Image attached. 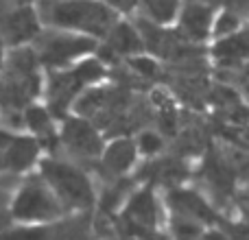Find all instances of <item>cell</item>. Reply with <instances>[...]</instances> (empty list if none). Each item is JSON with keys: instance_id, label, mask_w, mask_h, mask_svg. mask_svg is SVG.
Returning a JSON list of instances; mask_svg holds the SVG:
<instances>
[{"instance_id": "603a6c76", "label": "cell", "mask_w": 249, "mask_h": 240, "mask_svg": "<svg viewBox=\"0 0 249 240\" xmlns=\"http://www.w3.org/2000/svg\"><path fill=\"white\" fill-rule=\"evenodd\" d=\"M11 2H13V0H11Z\"/></svg>"}, {"instance_id": "277c9868", "label": "cell", "mask_w": 249, "mask_h": 240, "mask_svg": "<svg viewBox=\"0 0 249 240\" xmlns=\"http://www.w3.org/2000/svg\"><path fill=\"white\" fill-rule=\"evenodd\" d=\"M57 214H59V206H57L55 197L39 184H29L26 188H22L20 197L13 203V216L16 219L46 221Z\"/></svg>"}, {"instance_id": "9c48e42d", "label": "cell", "mask_w": 249, "mask_h": 240, "mask_svg": "<svg viewBox=\"0 0 249 240\" xmlns=\"http://www.w3.org/2000/svg\"><path fill=\"white\" fill-rule=\"evenodd\" d=\"M214 57L223 66H234L249 57V33H234L214 46Z\"/></svg>"}, {"instance_id": "5b68a950", "label": "cell", "mask_w": 249, "mask_h": 240, "mask_svg": "<svg viewBox=\"0 0 249 240\" xmlns=\"http://www.w3.org/2000/svg\"><path fill=\"white\" fill-rule=\"evenodd\" d=\"M0 153H2L4 168L20 172L35 162L37 142L33 137H13L7 133H0Z\"/></svg>"}, {"instance_id": "ffe728a7", "label": "cell", "mask_w": 249, "mask_h": 240, "mask_svg": "<svg viewBox=\"0 0 249 240\" xmlns=\"http://www.w3.org/2000/svg\"><path fill=\"white\" fill-rule=\"evenodd\" d=\"M225 4L230 7V11H249V0H225Z\"/></svg>"}, {"instance_id": "6da1fadb", "label": "cell", "mask_w": 249, "mask_h": 240, "mask_svg": "<svg viewBox=\"0 0 249 240\" xmlns=\"http://www.w3.org/2000/svg\"><path fill=\"white\" fill-rule=\"evenodd\" d=\"M48 20L59 29L105 35L116 26L114 11L101 0H59L48 7Z\"/></svg>"}, {"instance_id": "e0dca14e", "label": "cell", "mask_w": 249, "mask_h": 240, "mask_svg": "<svg viewBox=\"0 0 249 240\" xmlns=\"http://www.w3.org/2000/svg\"><path fill=\"white\" fill-rule=\"evenodd\" d=\"M138 149H140L144 155H153V153H158V151L162 149V140H160L155 133L146 131V133H142V136L138 137Z\"/></svg>"}, {"instance_id": "7c38bea8", "label": "cell", "mask_w": 249, "mask_h": 240, "mask_svg": "<svg viewBox=\"0 0 249 240\" xmlns=\"http://www.w3.org/2000/svg\"><path fill=\"white\" fill-rule=\"evenodd\" d=\"M127 219L136 221V223L144 225V227H151L155 223V201L151 197V192H140L133 197L131 206H129Z\"/></svg>"}, {"instance_id": "2e32d148", "label": "cell", "mask_w": 249, "mask_h": 240, "mask_svg": "<svg viewBox=\"0 0 249 240\" xmlns=\"http://www.w3.org/2000/svg\"><path fill=\"white\" fill-rule=\"evenodd\" d=\"M0 240H51V232L48 229H18V232L4 234Z\"/></svg>"}, {"instance_id": "3957f363", "label": "cell", "mask_w": 249, "mask_h": 240, "mask_svg": "<svg viewBox=\"0 0 249 240\" xmlns=\"http://www.w3.org/2000/svg\"><path fill=\"white\" fill-rule=\"evenodd\" d=\"M92 48H94V42L86 35L48 33L39 39V57L46 66H64Z\"/></svg>"}, {"instance_id": "9a60e30c", "label": "cell", "mask_w": 249, "mask_h": 240, "mask_svg": "<svg viewBox=\"0 0 249 240\" xmlns=\"http://www.w3.org/2000/svg\"><path fill=\"white\" fill-rule=\"evenodd\" d=\"M149 9H151V13H153L155 20L166 22L175 16L177 0H149Z\"/></svg>"}, {"instance_id": "ba28073f", "label": "cell", "mask_w": 249, "mask_h": 240, "mask_svg": "<svg viewBox=\"0 0 249 240\" xmlns=\"http://www.w3.org/2000/svg\"><path fill=\"white\" fill-rule=\"evenodd\" d=\"M39 24L35 17L33 9L29 7H20L16 11L7 13L2 20V35L9 44H22L26 39H31L37 33Z\"/></svg>"}, {"instance_id": "ac0fdd59", "label": "cell", "mask_w": 249, "mask_h": 240, "mask_svg": "<svg viewBox=\"0 0 249 240\" xmlns=\"http://www.w3.org/2000/svg\"><path fill=\"white\" fill-rule=\"evenodd\" d=\"M131 66H133V70H136L138 74H142V77H146V79L158 77V64H155V61H151V59L136 57V59H131Z\"/></svg>"}, {"instance_id": "8992f818", "label": "cell", "mask_w": 249, "mask_h": 240, "mask_svg": "<svg viewBox=\"0 0 249 240\" xmlns=\"http://www.w3.org/2000/svg\"><path fill=\"white\" fill-rule=\"evenodd\" d=\"M64 142L79 155H86V157H96L101 155V137L94 131L90 122L81 118H70L64 124Z\"/></svg>"}, {"instance_id": "8fae6325", "label": "cell", "mask_w": 249, "mask_h": 240, "mask_svg": "<svg viewBox=\"0 0 249 240\" xmlns=\"http://www.w3.org/2000/svg\"><path fill=\"white\" fill-rule=\"evenodd\" d=\"M109 44H112V51L116 52H138L142 48V39L138 31L124 24V22L116 24L109 31Z\"/></svg>"}, {"instance_id": "44dd1931", "label": "cell", "mask_w": 249, "mask_h": 240, "mask_svg": "<svg viewBox=\"0 0 249 240\" xmlns=\"http://www.w3.org/2000/svg\"><path fill=\"white\" fill-rule=\"evenodd\" d=\"M105 2H109L112 7H116V9H123V11H127V9H131L133 4L138 2V0H105Z\"/></svg>"}, {"instance_id": "30bf717a", "label": "cell", "mask_w": 249, "mask_h": 240, "mask_svg": "<svg viewBox=\"0 0 249 240\" xmlns=\"http://www.w3.org/2000/svg\"><path fill=\"white\" fill-rule=\"evenodd\" d=\"M136 159V146H133L131 140H116L103 155V164L107 171L121 175L124 172Z\"/></svg>"}, {"instance_id": "4fadbf2b", "label": "cell", "mask_w": 249, "mask_h": 240, "mask_svg": "<svg viewBox=\"0 0 249 240\" xmlns=\"http://www.w3.org/2000/svg\"><path fill=\"white\" fill-rule=\"evenodd\" d=\"M26 124L31 127V131H35L37 136H51V118H48L46 109L42 107H31L26 109Z\"/></svg>"}, {"instance_id": "5bb4252c", "label": "cell", "mask_w": 249, "mask_h": 240, "mask_svg": "<svg viewBox=\"0 0 249 240\" xmlns=\"http://www.w3.org/2000/svg\"><path fill=\"white\" fill-rule=\"evenodd\" d=\"M238 17L234 11H223L219 16V20L214 22V33L219 35V37H230V35L238 33Z\"/></svg>"}, {"instance_id": "7402d4cb", "label": "cell", "mask_w": 249, "mask_h": 240, "mask_svg": "<svg viewBox=\"0 0 249 240\" xmlns=\"http://www.w3.org/2000/svg\"><path fill=\"white\" fill-rule=\"evenodd\" d=\"M0 66H2V55H0Z\"/></svg>"}, {"instance_id": "52a82bcc", "label": "cell", "mask_w": 249, "mask_h": 240, "mask_svg": "<svg viewBox=\"0 0 249 240\" xmlns=\"http://www.w3.org/2000/svg\"><path fill=\"white\" fill-rule=\"evenodd\" d=\"M212 24V9L203 2H188L179 17V35L190 42H201L208 37Z\"/></svg>"}, {"instance_id": "d6986e66", "label": "cell", "mask_w": 249, "mask_h": 240, "mask_svg": "<svg viewBox=\"0 0 249 240\" xmlns=\"http://www.w3.org/2000/svg\"><path fill=\"white\" fill-rule=\"evenodd\" d=\"M236 83L243 87V92L249 96V64L247 66H243L241 70H238V74H236Z\"/></svg>"}, {"instance_id": "7a4b0ae2", "label": "cell", "mask_w": 249, "mask_h": 240, "mask_svg": "<svg viewBox=\"0 0 249 240\" xmlns=\"http://www.w3.org/2000/svg\"><path fill=\"white\" fill-rule=\"evenodd\" d=\"M42 171L46 181L51 184V188L66 203H72V206H79V207L92 206L94 194H92L90 181L86 179V175L81 171L61 162H46L42 166Z\"/></svg>"}]
</instances>
